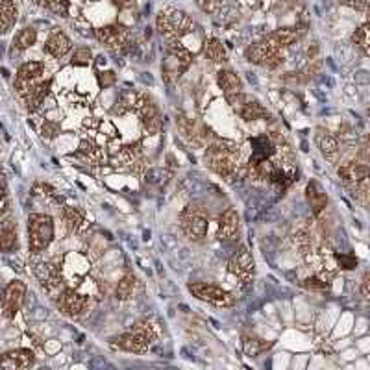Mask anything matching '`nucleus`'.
<instances>
[{
  "instance_id": "obj_19",
  "label": "nucleus",
  "mask_w": 370,
  "mask_h": 370,
  "mask_svg": "<svg viewBox=\"0 0 370 370\" xmlns=\"http://www.w3.org/2000/svg\"><path fill=\"white\" fill-rule=\"evenodd\" d=\"M337 174H339V178L346 185H356V183L369 180L370 170L367 163H346L339 167Z\"/></svg>"
},
{
  "instance_id": "obj_33",
  "label": "nucleus",
  "mask_w": 370,
  "mask_h": 370,
  "mask_svg": "<svg viewBox=\"0 0 370 370\" xmlns=\"http://www.w3.org/2000/svg\"><path fill=\"white\" fill-rule=\"evenodd\" d=\"M352 41L358 44L365 56H369V25H367V23H365L361 28H358V30L354 31Z\"/></svg>"
},
{
  "instance_id": "obj_40",
  "label": "nucleus",
  "mask_w": 370,
  "mask_h": 370,
  "mask_svg": "<svg viewBox=\"0 0 370 370\" xmlns=\"http://www.w3.org/2000/svg\"><path fill=\"white\" fill-rule=\"evenodd\" d=\"M196 4L200 8L202 12L206 13H213L217 8H219L220 0H196Z\"/></svg>"
},
{
  "instance_id": "obj_29",
  "label": "nucleus",
  "mask_w": 370,
  "mask_h": 370,
  "mask_svg": "<svg viewBox=\"0 0 370 370\" xmlns=\"http://www.w3.org/2000/svg\"><path fill=\"white\" fill-rule=\"evenodd\" d=\"M15 246H17V228H2L0 230V252H10Z\"/></svg>"
},
{
  "instance_id": "obj_27",
  "label": "nucleus",
  "mask_w": 370,
  "mask_h": 370,
  "mask_svg": "<svg viewBox=\"0 0 370 370\" xmlns=\"http://www.w3.org/2000/svg\"><path fill=\"white\" fill-rule=\"evenodd\" d=\"M63 220L70 232H78L85 224V215L78 207H65L63 209Z\"/></svg>"
},
{
  "instance_id": "obj_35",
  "label": "nucleus",
  "mask_w": 370,
  "mask_h": 370,
  "mask_svg": "<svg viewBox=\"0 0 370 370\" xmlns=\"http://www.w3.org/2000/svg\"><path fill=\"white\" fill-rule=\"evenodd\" d=\"M91 60H93V52L89 51L88 47H82V49L75 51L70 63L76 67H88V65H91Z\"/></svg>"
},
{
  "instance_id": "obj_21",
  "label": "nucleus",
  "mask_w": 370,
  "mask_h": 370,
  "mask_svg": "<svg viewBox=\"0 0 370 370\" xmlns=\"http://www.w3.org/2000/svg\"><path fill=\"white\" fill-rule=\"evenodd\" d=\"M51 85L52 80H41L38 85H34V88L23 96V102H25V106L28 111H36V109L41 107V104H43L44 98H47V94L51 91Z\"/></svg>"
},
{
  "instance_id": "obj_16",
  "label": "nucleus",
  "mask_w": 370,
  "mask_h": 370,
  "mask_svg": "<svg viewBox=\"0 0 370 370\" xmlns=\"http://www.w3.org/2000/svg\"><path fill=\"white\" fill-rule=\"evenodd\" d=\"M252 143V157L248 165H257L261 161H267L270 157H274L276 154V144L272 143V139L269 135H259L250 141Z\"/></svg>"
},
{
  "instance_id": "obj_25",
  "label": "nucleus",
  "mask_w": 370,
  "mask_h": 370,
  "mask_svg": "<svg viewBox=\"0 0 370 370\" xmlns=\"http://www.w3.org/2000/svg\"><path fill=\"white\" fill-rule=\"evenodd\" d=\"M300 38V34L296 28H280L276 30L272 36H269V39L272 43L280 47V49H285V47H291V44H295Z\"/></svg>"
},
{
  "instance_id": "obj_3",
  "label": "nucleus",
  "mask_w": 370,
  "mask_h": 370,
  "mask_svg": "<svg viewBox=\"0 0 370 370\" xmlns=\"http://www.w3.org/2000/svg\"><path fill=\"white\" fill-rule=\"evenodd\" d=\"M54 220L49 215L31 213L28 217V246L31 256L44 252L54 241Z\"/></svg>"
},
{
  "instance_id": "obj_41",
  "label": "nucleus",
  "mask_w": 370,
  "mask_h": 370,
  "mask_svg": "<svg viewBox=\"0 0 370 370\" xmlns=\"http://www.w3.org/2000/svg\"><path fill=\"white\" fill-rule=\"evenodd\" d=\"M369 283H370V276H369V272H367V274L363 276V280H361V295H363L365 300H369V296H370Z\"/></svg>"
},
{
  "instance_id": "obj_15",
  "label": "nucleus",
  "mask_w": 370,
  "mask_h": 370,
  "mask_svg": "<svg viewBox=\"0 0 370 370\" xmlns=\"http://www.w3.org/2000/svg\"><path fill=\"white\" fill-rule=\"evenodd\" d=\"M70 49H72V43L62 30H52L47 43H44V52L54 60L65 57L70 52Z\"/></svg>"
},
{
  "instance_id": "obj_4",
  "label": "nucleus",
  "mask_w": 370,
  "mask_h": 370,
  "mask_svg": "<svg viewBox=\"0 0 370 370\" xmlns=\"http://www.w3.org/2000/svg\"><path fill=\"white\" fill-rule=\"evenodd\" d=\"M156 26L159 34H163L167 38H182V36H185L195 28V23L182 10L165 8V10L157 13Z\"/></svg>"
},
{
  "instance_id": "obj_7",
  "label": "nucleus",
  "mask_w": 370,
  "mask_h": 370,
  "mask_svg": "<svg viewBox=\"0 0 370 370\" xmlns=\"http://www.w3.org/2000/svg\"><path fill=\"white\" fill-rule=\"evenodd\" d=\"M187 289L195 298L207 302V304H213L217 308H232L235 304V298L228 291H224L222 287H217V285H211V283H189Z\"/></svg>"
},
{
  "instance_id": "obj_10",
  "label": "nucleus",
  "mask_w": 370,
  "mask_h": 370,
  "mask_svg": "<svg viewBox=\"0 0 370 370\" xmlns=\"http://www.w3.org/2000/svg\"><path fill=\"white\" fill-rule=\"evenodd\" d=\"M34 274L41 283V287L44 291H56L60 287V283H62V274H60V267L52 263V261H47V259H41L39 256H34Z\"/></svg>"
},
{
  "instance_id": "obj_14",
  "label": "nucleus",
  "mask_w": 370,
  "mask_h": 370,
  "mask_svg": "<svg viewBox=\"0 0 370 370\" xmlns=\"http://www.w3.org/2000/svg\"><path fill=\"white\" fill-rule=\"evenodd\" d=\"M230 272L235 274L237 278H241L243 282H250L252 274H254V259H252L250 252L246 250L245 246L243 248H239L235 254L230 259Z\"/></svg>"
},
{
  "instance_id": "obj_17",
  "label": "nucleus",
  "mask_w": 370,
  "mask_h": 370,
  "mask_svg": "<svg viewBox=\"0 0 370 370\" xmlns=\"http://www.w3.org/2000/svg\"><path fill=\"white\" fill-rule=\"evenodd\" d=\"M137 111L141 115V124H143L144 132L148 133V135H157V133L161 132V117H159L157 107L150 101L144 102Z\"/></svg>"
},
{
  "instance_id": "obj_9",
  "label": "nucleus",
  "mask_w": 370,
  "mask_h": 370,
  "mask_svg": "<svg viewBox=\"0 0 370 370\" xmlns=\"http://www.w3.org/2000/svg\"><path fill=\"white\" fill-rule=\"evenodd\" d=\"M44 70H47V67H44L43 62H26L21 65L19 70H17V76H15V89H17L21 98L34 85H38L43 80Z\"/></svg>"
},
{
  "instance_id": "obj_13",
  "label": "nucleus",
  "mask_w": 370,
  "mask_h": 370,
  "mask_svg": "<svg viewBox=\"0 0 370 370\" xmlns=\"http://www.w3.org/2000/svg\"><path fill=\"white\" fill-rule=\"evenodd\" d=\"M182 230L189 239L200 241V239L206 237L207 233V219L198 211L187 209L182 215Z\"/></svg>"
},
{
  "instance_id": "obj_38",
  "label": "nucleus",
  "mask_w": 370,
  "mask_h": 370,
  "mask_svg": "<svg viewBox=\"0 0 370 370\" xmlns=\"http://www.w3.org/2000/svg\"><path fill=\"white\" fill-rule=\"evenodd\" d=\"M335 259H337V263L341 265V269L350 270V269H354V267H358V259H356L354 256L341 254V256H335Z\"/></svg>"
},
{
  "instance_id": "obj_11",
  "label": "nucleus",
  "mask_w": 370,
  "mask_h": 370,
  "mask_svg": "<svg viewBox=\"0 0 370 370\" xmlns=\"http://www.w3.org/2000/svg\"><path fill=\"white\" fill-rule=\"evenodd\" d=\"M88 296H83L82 293H78L75 289H63L56 300L60 311L67 317H80L88 308Z\"/></svg>"
},
{
  "instance_id": "obj_1",
  "label": "nucleus",
  "mask_w": 370,
  "mask_h": 370,
  "mask_svg": "<svg viewBox=\"0 0 370 370\" xmlns=\"http://www.w3.org/2000/svg\"><path fill=\"white\" fill-rule=\"evenodd\" d=\"M239 159L241 150L237 144L232 141H217L207 146L204 163L222 178H232L239 167Z\"/></svg>"
},
{
  "instance_id": "obj_31",
  "label": "nucleus",
  "mask_w": 370,
  "mask_h": 370,
  "mask_svg": "<svg viewBox=\"0 0 370 370\" xmlns=\"http://www.w3.org/2000/svg\"><path fill=\"white\" fill-rule=\"evenodd\" d=\"M133 291H135V276L133 274H126L119 282V285H117L115 293H117L119 300H128L133 295Z\"/></svg>"
},
{
  "instance_id": "obj_37",
  "label": "nucleus",
  "mask_w": 370,
  "mask_h": 370,
  "mask_svg": "<svg viewBox=\"0 0 370 370\" xmlns=\"http://www.w3.org/2000/svg\"><path fill=\"white\" fill-rule=\"evenodd\" d=\"M57 132H60V126H57L56 122H51V120H47L43 124V128H41V135H43V139H54Z\"/></svg>"
},
{
  "instance_id": "obj_42",
  "label": "nucleus",
  "mask_w": 370,
  "mask_h": 370,
  "mask_svg": "<svg viewBox=\"0 0 370 370\" xmlns=\"http://www.w3.org/2000/svg\"><path fill=\"white\" fill-rule=\"evenodd\" d=\"M114 4L120 10H126V8H132L135 4V0H114Z\"/></svg>"
},
{
  "instance_id": "obj_34",
  "label": "nucleus",
  "mask_w": 370,
  "mask_h": 370,
  "mask_svg": "<svg viewBox=\"0 0 370 370\" xmlns=\"http://www.w3.org/2000/svg\"><path fill=\"white\" fill-rule=\"evenodd\" d=\"M80 154L82 156H85V159H89L91 163H98L102 157V152L101 148L96 146V144L89 143V141H83L82 144H80Z\"/></svg>"
},
{
  "instance_id": "obj_2",
  "label": "nucleus",
  "mask_w": 370,
  "mask_h": 370,
  "mask_svg": "<svg viewBox=\"0 0 370 370\" xmlns=\"http://www.w3.org/2000/svg\"><path fill=\"white\" fill-rule=\"evenodd\" d=\"M159 335V328H157L156 320H141L132 328V332H126L119 337L111 339V345L120 348L124 352H133V354H143L146 348L157 339Z\"/></svg>"
},
{
  "instance_id": "obj_28",
  "label": "nucleus",
  "mask_w": 370,
  "mask_h": 370,
  "mask_svg": "<svg viewBox=\"0 0 370 370\" xmlns=\"http://www.w3.org/2000/svg\"><path fill=\"white\" fill-rule=\"evenodd\" d=\"M36 41H38V31L34 30V28H23V30L13 38V47H15L17 51H26V49L34 47Z\"/></svg>"
},
{
  "instance_id": "obj_39",
  "label": "nucleus",
  "mask_w": 370,
  "mask_h": 370,
  "mask_svg": "<svg viewBox=\"0 0 370 370\" xmlns=\"http://www.w3.org/2000/svg\"><path fill=\"white\" fill-rule=\"evenodd\" d=\"M117 82V76L111 70H106V72H98V83H101V88H109V85H114Z\"/></svg>"
},
{
  "instance_id": "obj_24",
  "label": "nucleus",
  "mask_w": 370,
  "mask_h": 370,
  "mask_svg": "<svg viewBox=\"0 0 370 370\" xmlns=\"http://www.w3.org/2000/svg\"><path fill=\"white\" fill-rule=\"evenodd\" d=\"M317 146L322 152V156L324 157H333L337 156V152H339V141L335 135L328 132H319L317 133Z\"/></svg>"
},
{
  "instance_id": "obj_36",
  "label": "nucleus",
  "mask_w": 370,
  "mask_h": 370,
  "mask_svg": "<svg viewBox=\"0 0 370 370\" xmlns=\"http://www.w3.org/2000/svg\"><path fill=\"white\" fill-rule=\"evenodd\" d=\"M302 285L306 289H311V291H324V289L330 287V283L326 280H320V278H308L306 282H302Z\"/></svg>"
},
{
  "instance_id": "obj_5",
  "label": "nucleus",
  "mask_w": 370,
  "mask_h": 370,
  "mask_svg": "<svg viewBox=\"0 0 370 370\" xmlns=\"http://www.w3.org/2000/svg\"><path fill=\"white\" fill-rule=\"evenodd\" d=\"M94 36H96V39H98L101 43L106 44L107 49L114 52V54H117V56H119V54L122 56L126 52H132L133 44H135V41H133L132 36H130V31L119 25L102 26V28L94 31Z\"/></svg>"
},
{
  "instance_id": "obj_32",
  "label": "nucleus",
  "mask_w": 370,
  "mask_h": 370,
  "mask_svg": "<svg viewBox=\"0 0 370 370\" xmlns=\"http://www.w3.org/2000/svg\"><path fill=\"white\" fill-rule=\"evenodd\" d=\"M265 348H267V345H265L261 339L252 337V335H245V337H243V350H245L246 356L256 358V356H259Z\"/></svg>"
},
{
  "instance_id": "obj_20",
  "label": "nucleus",
  "mask_w": 370,
  "mask_h": 370,
  "mask_svg": "<svg viewBox=\"0 0 370 370\" xmlns=\"http://www.w3.org/2000/svg\"><path fill=\"white\" fill-rule=\"evenodd\" d=\"M239 232V215L235 209H226L224 213L220 215L219 219V230H217V237L220 241H230L237 235Z\"/></svg>"
},
{
  "instance_id": "obj_18",
  "label": "nucleus",
  "mask_w": 370,
  "mask_h": 370,
  "mask_svg": "<svg viewBox=\"0 0 370 370\" xmlns=\"http://www.w3.org/2000/svg\"><path fill=\"white\" fill-rule=\"evenodd\" d=\"M36 361L34 354L26 348H19V350H13L4 354L0 358V367L4 369H28Z\"/></svg>"
},
{
  "instance_id": "obj_12",
  "label": "nucleus",
  "mask_w": 370,
  "mask_h": 370,
  "mask_svg": "<svg viewBox=\"0 0 370 370\" xmlns=\"http://www.w3.org/2000/svg\"><path fill=\"white\" fill-rule=\"evenodd\" d=\"M26 296V285L23 282H12L8 283V287L4 289L2 293V311H4V317L6 319H13L17 311L23 306Z\"/></svg>"
},
{
  "instance_id": "obj_23",
  "label": "nucleus",
  "mask_w": 370,
  "mask_h": 370,
  "mask_svg": "<svg viewBox=\"0 0 370 370\" xmlns=\"http://www.w3.org/2000/svg\"><path fill=\"white\" fill-rule=\"evenodd\" d=\"M239 115H241V119H245L246 122H250V120H259L265 119V117H269V111H267L257 101L250 102L245 98L243 106L239 107Z\"/></svg>"
},
{
  "instance_id": "obj_30",
  "label": "nucleus",
  "mask_w": 370,
  "mask_h": 370,
  "mask_svg": "<svg viewBox=\"0 0 370 370\" xmlns=\"http://www.w3.org/2000/svg\"><path fill=\"white\" fill-rule=\"evenodd\" d=\"M41 6H43L44 10H49L51 13H54V15H57V17H69V0H43Z\"/></svg>"
},
{
  "instance_id": "obj_22",
  "label": "nucleus",
  "mask_w": 370,
  "mask_h": 370,
  "mask_svg": "<svg viewBox=\"0 0 370 370\" xmlns=\"http://www.w3.org/2000/svg\"><path fill=\"white\" fill-rule=\"evenodd\" d=\"M306 198H308L309 206L313 209L315 217H319V215L326 209L328 195L319 182L311 180V182L308 183V187H306Z\"/></svg>"
},
{
  "instance_id": "obj_8",
  "label": "nucleus",
  "mask_w": 370,
  "mask_h": 370,
  "mask_svg": "<svg viewBox=\"0 0 370 370\" xmlns=\"http://www.w3.org/2000/svg\"><path fill=\"white\" fill-rule=\"evenodd\" d=\"M217 82H219V88L222 89L224 93V98L228 101V104L235 109L243 106L245 102V93H243V82L233 70L222 69L217 72Z\"/></svg>"
},
{
  "instance_id": "obj_26",
  "label": "nucleus",
  "mask_w": 370,
  "mask_h": 370,
  "mask_svg": "<svg viewBox=\"0 0 370 370\" xmlns=\"http://www.w3.org/2000/svg\"><path fill=\"white\" fill-rule=\"evenodd\" d=\"M204 56L207 60H211L213 63H224L228 60V54L224 51V47L220 43L219 39H207L206 43H204Z\"/></svg>"
},
{
  "instance_id": "obj_6",
  "label": "nucleus",
  "mask_w": 370,
  "mask_h": 370,
  "mask_svg": "<svg viewBox=\"0 0 370 370\" xmlns=\"http://www.w3.org/2000/svg\"><path fill=\"white\" fill-rule=\"evenodd\" d=\"M245 57L254 65H261L267 69H276L283 63V52L269 38L261 43L250 44L245 51Z\"/></svg>"
}]
</instances>
